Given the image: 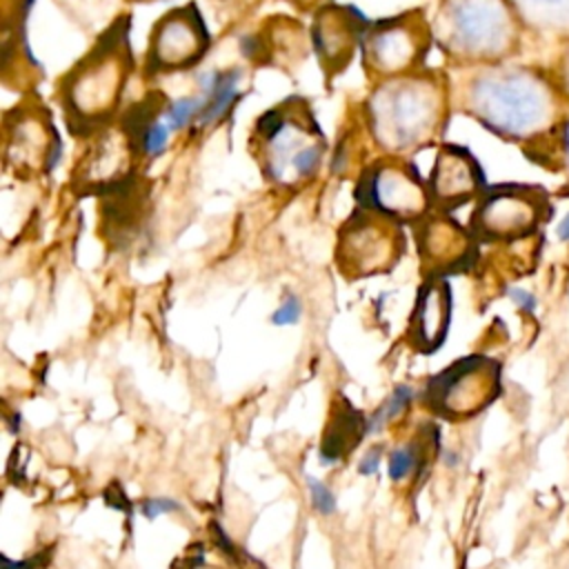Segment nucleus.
Returning a JSON list of instances; mask_svg holds the SVG:
<instances>
[{
    "label": "nucleus",
    "instance_id": "f257e3e1",
    "mask_svg": "<svg viewBox=\"0 0 569 569\" xmlns=\"http://www.w3.org/2000/svg\"><path fill=\"white\" fill-rule=\"evenodd\" d=\"M467 111L493 133L529 140L556 118L553 87L531 69H487L467 84Z\"/></svg>",
    "mask_w": 569,
    "mask_h": 569
},
{
    "label": "nucleus",
    "instance_id": "f03ea898",
    "mask_svg": "<svg viewBox=\"0 0 569 569\" xmlns=\"http://www.w3.org/2000/svg\"><path fill=\"white\" fill-rule=\"evenodd\" d=\"M365 111L380 149L413 151L438 133L447 111V91L436 76L411 71L385 78L371 91Z\"/></svg>",
    "mask_w": 569,
    "mask_h": 569
},
{
    "label": "nucleus",
    "instance_id": "7ed1b4c3",
    "mask_svg": "<svg viewBox=\"0 0 569 569\" xmlns=\"http://www.w3.org/2000/svg\"><path fill=\"white\" fill-rule=\"evenodd\" d=\"M131 71L127 22H116L71 69L62 84L69 129H100L118 109Z\"/></svg>",
    "mask_w": 569,
    "mask_h": 569
},
{
    "label": "nucleus",
    "instance_id": "20e7f679",
    "mask_svg": "<svg viewBox=\"0 0 569 569\" xmlns=\"http://www.w3.org/2000/svg\"><path fill=\"white\" fill-rule=\"evenodd\" d=\"M251 144L260 156L264 176L282 184L309 180L325 156L322 131L300 98H289L264 111L256 120Z\"/></svg>",
    "mask_w": 569,
    "mask_h": 569
},
{
    "label": "nucleus",
    "instance_id": "39448f33",
    "mask_svg": "<svg viewBox=\"0 0 569 569\" xmlns=\"http://www.w3.org/2000/svg\"><path fill=\"white\" fill-rule=\"evenodd\" d=\"M436 33L460 60H496L516 42V16L509 0H442Z\"/></svg>",
    "mask_w": 569,
    "mask_h": 569
},
{
    "label": "nucleus",
    "instance_id": "423d86ee",
    "mask_svg": "<svg viewBox=\"0 0 569 569\" xmlns=\"http://www.w3.org/2000/svg\"><path fill=\"white\" fill-rule=\"evenodd\" d=\"M356 198L362 209L378 211L391 220H416L427 211L429 187L411 164L387 158L371 164L358 182Z\"/></svg>",
    "mask_w": 569,
    "mask_h": 569
},
{
    "label": "nucleus",
    "instance_id": "0eeeda50",
    "mask_svg": "<svg viewBox=\"0 0 569 569\" xmlns=\"http://www.w3.org/2000/svg\"><path fill=\"white\" fill-rule=\"evenodd\" d=\"M360 42L371 73L393 78L416 71L429 49V27L420 16L407 13L371 24Z\"/></svg>",
    "mask_w": 569,
    "mask_h": 569
},
{
    "label": "nucleus",
    "instance_id": "6e6552de",
    "mask_svg": "<svg viewBox=\"0 0 569 569\" xmlns=\"http://www.w3.org/2000/svg\"><path fill=\"white\" fill-rule=\"evenodd\" d=\"M207 47L209 33L196 4H184L158 20L151 33L147 69L156 73L191 69L204 56Z\"/></svg>",
    "mask_w": 569,
    "mask_h": 569
},
{
    "label": "nucleus",
    "instance_id": "1a4fd4ad",
    "mask_svg": "<svg viewBox=\"0 0 569 569\" xmlns=\"http://www.w3.org/2000/svg\"><path fill=\"white\" fill-rule=\"evenodd\" d=\"M396 220L365 209L358 211L340 236V258L358 276L389 269L400 251Z\"/></svg>",
    "mask_w": 569,
    "mask_h": 569
},
{
    "label": "nucleus",
    "instance_id": "9d476101",
    "mask_svg": "<svg viewBox=\"0 0 569 569\" xmlns=\"http://www.w3.org/2000/svg\"><path fill=\"white\" fill-rule=\"evenodd\" d=\"M7 158L20 167L36 164L47 171L56 167L60 156V144L56 129L44 109L27 107L16 109L13 120L7 118Z\"/></svg>",
    "mask_w": 569,
    "mask_h": 569
},
{
    "label": "nucleus",
    "instance_id": "9b49d317",
    "mask_svg": "<svg viewBox=\"0 0 569 569\" xmlns=\"http://www.w3.org/2000/svg\"><path fill=\"white\" fill-rule=\"evenodd\" d=\"M362 33L360 20L351 9L325 7L318 11L313 22V44L325 69L331 73L340 71L351 60Z\"/></svg>",
    "mask_w": 569,
    "mask_h": 569
},
{
    "label": "nucleus",
    "instance_id": "f8f14e48",
    "mask_svg": "<svg viewBox=\"0 0 569 569\" xmlns=\"http://www.w3.org/2000/svg\"><path fill=\"white\" fill-rule=\"evenodd\" d=\"M480 169L460 147L440 149L429 176V196L442 204H460L478 191Z\"/></svg>",
    "mask_w": 569,
    "mask_h": 569
},
{
    "label": "nucleus",
    "instance_id": "ddd939ff",
    "mask_svg": "<svg viewBox=\"0 0 569 569\" xmlns=\"http://www.w3.org/2000/svg\"><path fill=\"white\" fill-rule=\"evenodd\" d=\"M133 149H136V142L124 124L113 129H102L87 153V160L82 164V178L87 182L118 180V176L127 171L129 153Z\"/></svg>",
    "mask_w": 569,
    "mask_h": 569
},
{
    "label": "nucleus",
    "instance_id": "4468645a",
    "mask_svg": "<svg viewBox=\"0 0 569 569\" xmlns=\"http://www.w3.org/2000/svg\"><path fill=\"white\" fill-rule=\"evenodd\" d=\"M536 220V204L518 191H493L478 207L476 224L489 236H509Z\"/></svg>",
    "mask_w": 569,
    "mask_h": 569
},
{
    "label": "nucleus",
    "instance_id": "2eb2a0df",
    "mask_svg": "<svg viewBox=\"0 0 569 569\" xmlns=\"http://www.w3.org/2000/svg\"><path fill=\"white\" fill-rule=\"evenodd\" d=\"M449 287L445 282L427 284L416 302L411 318V338L420 349H436L447 336Z\"/></svg>",
    "mask_w": 569,
    "mask_h": 569
},
{
    "label": "nucleus",
    "instance_id": "dca6fc26",
    "mask_svg": "<svg viewBox=\"0 0 569 569\" xmlns=\"http://www.w3.org/2000/svg\"><path fill=\"white\" fill-rule=\"evenodd\" d=\"M240 80H242L240 69L211 71L200 80L202 109L193 122V129L213 127L229 116L236 100L240 98Z\"/></svg>",
    "mask_w": 569,
    "mask_h": 569
},
{
    "label": "nucleus",
    "instance_id": "f3484780",
    "mask_svg": "<svg viewBox=\"0 0 569 569\" xmlns=\"http://www.w3.org/2000/svg\"><path fill=\"white\" fill-rule=\"evenodd\" d=\"M413 400V389L409 385H398L391 396L382 402V407L371 413V418H367V425H365V436H371V433H378L382 431V427L387 422H391L396 416H400Z\"/></svg>",
    "mask_w": 569,
    "mask_h": 569
},
{
    "label": "nucleus",
    "instance_id": "a211bd4d",
    "mask_svg": "<svg viewBox=\"0 0 569 569\" xmlns=\"http://www.w3.org/2000/svg\"><path fill=\"white\" fill-rule=\"evenodd\" d=\"M200 109H202V93L198 91L196 96H182L178 100L167 102L164 118L173 131H182L187 127H193Z\"/></svg>",
    "mask_w": 569,
    "mask_h": 569
},
{
    "label": "nucleus",
    "instance_id": "6ab92c4d",
    "mask_svg": "<svg viewBox=\"0 0 569 569\" xmlns=\"http://www.w3.org/2000/svg\"><path fill=\"white\" fill-rule=\"evenodd\" d=\"M525 7V13L540 20H567L569 18V0H513Z\"/></svg>",
    "mask_w": 569,
    "mask_h": 569
},
{
    "label": "nucleus",
    "instance_id": "aec40b11",
    "mask_svg": "<svg viewBox=\"0 0 569 569\" xmlns=\"http://www.w3.org/2000/svg\"><path fill=\"white\" fill-rule=\"evenodd\" d=\"M416 467H418V453H416L413 445L398 447L389 453V471L387 473L393 482L405 480Z\"/></svg>",
    "mask_w": 569,
    "mask_h": 569
},
{
    "label": "nucleus",
    "instance_id": "412c9836",
    "mask_svg": "<svg viewBox=\"0 0 569 569\" xmlns=\"http://www.w3.org/2000/svg\"><path fill=\"white\" fill-rule=\"evenodd\" d=\"M309 485V496H311V505L318 513L322 516H331L336 513V496L333 491L327 487V482L318 480V478H307Z\"/></svg>",
    "mask_w": 569,
    "mask_h": 569
},
{
    "label": "nucleus",
    "instance_id": "4be33fe9",
    "mask_svg": "<svg viewBox=\"0 0 569 569\" xmlns=\"http://www.w3.org/2000/svg\"><path fill=\"white\" fill-rule=\"evenodd\" d=\"M302 316V305L298 300L296 293H287L280 302V307L271 313V322L276 327H289V325H296Z\"/></svg>",
    "mask_w": 569,
    "mask_h": 569
},
{
    "label": "nucleus",
    "instance_id": "5701e85b",
    "mask_svg": "<svg viewBox=\"0 0 569 569\" xmlns=\"http://www.w3.org/2000/svg\"><path fill=\"white\" fill-rule=\"evenodd\" d=\"M178 509H180V505L176 500H171V498H164V496L147 498V500L140 502V513L144 518H149V520H156L158 516H164V513H173Z\"/></svg>",
    "mask_w": 569,
    "mask_h": 569
},
{
    "label": "nucleus",
    "instance_id": "b1692460",
    "mask_svg": "<svg viewBox=\"0 0 569 569\" xmlns=\"http://www.w3.org/2000/svg\"><path fill=\"white\" fill-rule=\"evenodd\" d=\"M507 296L518 305V309H522L525 313H533L538 307V300L531 291L522 289V287H507Z\"/></svg>",
    "mask_w": 569,
    "mask_h": 569
},
{
    "label": "nucleus",
    "instance_id": "393cba45",
    "mask_svg": "<svg viewBox=\"0 0 569 569\" xmlns=\"http://www.w3.org/2000/svg\"><path fill=\"white\" fill-rule=\"evenodd\" d=\"M380 458H382V447L369 449V451L365 453V458L360 460V465H358V473H360V476H371V473H376L378 467H380Z\"/></svg>",
    "mask_w": 569,
    "mask_h": 569
},
{
    "label": "nucleus",
    "instance_id": "a878e982",
    "mask_svg": "<svg viewBox=\"0 0 569 569\" xmlns=\"http://www.w3.org/2000/svg\"><path fill=\"white\" fill-rule=\"evenodd\" d=\"M558 87L565 96H569V49L565 51V56L560 58V64H558Z\"/></svg>",
    "mask_w": 569,
    "mask_h": 569
},
{
    "label": "nucleus",
    "instance_id": "bb28decb",
    "mask_svg": "<svg viewBox=\"0 0 569 569\" xmlns=\"http://www.w3.org/2000/svg\"><path fill=\"white\" fill-rule=\"evenodd\" d=\"M556 236H558V240L569 242V211L560 218V222H558V227H556Z\"/></svg>",
    "mask_w": 569,
    "mask_h": 569
},
{
    "label": "nucleus",
    "instance_id": "cd10ccee",
    "mask_svg": "<svg viewBox=\"0 0 569 569\" xmlns=\"http://www.w3.org/2000/svg\"><path fill=\"white\" fill-rule=\"evenodd\" d=\"M458 462H460V453H456L453 449H445V451H442V465H445L447 469H456Z\"/></svg>",
    "mask_w": 569,
    "mask_h": 569
},
{
    "label": "nucleus",
    "instance_id": "c85d7f7f",
    "mask_svg": "<svg viewBox=\"0 0 569 569\" xmlns=\"http://www.w3.org/2000/svg\"><path fill=\"white\" fill-rule=\"evenodd\" d=\"M2 569H33V562H29V560H9V558H2Z\"/></svg>",
    "mask_w": 569,
    "mask_h": 569
},
{
    "label": "nucleus",
    "instance_id": "c756f323",
    "mask_svg": "<svg viewBox=\"0 0 569 569\" xmlns=\"http://www.w3.org/2000/svg\"><path fill=\"white\" fill-rule=\"evenodd\" d=\"M560 142H562V151H565V160L569 164V122H565L562 131H560Z\"/></svg>",
    "mask_w": 569,
    "mask_h": 569
}]
</instances>
